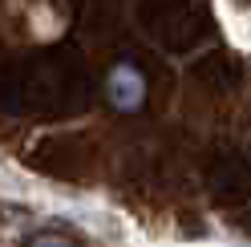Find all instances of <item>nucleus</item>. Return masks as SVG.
I'll use <instances>...</instances> for the list:
<instances>
[{
  "mask_svg": "<svg viewBox=\"0 0 251 247\" xmlns=\"http://www.w3.org/2000/svg\"><path fill=\"white\" fill-rule=\"evenodd\" d=\"M105 101L114 105L118 114H134L146 105V73L130 65V61H118V65H109L105 73Z\"/></svg>",
  "mask_w": 251,
  "mask_h": 247,
  "instance_id": "1",
  "label": "nucleus"
},
{
  "mask_svg": "<svg viewBox=\"0 0 251 247\" xmlns=\"http://www.w3.org/2000/svg\"><path fill=\"white\" fill-rule=\"evenodd\" d=\"M28 247H77L69 235H57V231H41V235L28 239Z\"/></svg>",
  "mask_w": 251,
  "mask_h": 247,
  "instance_id": "2",
  "label": "nucleus"
}]
</instances>
